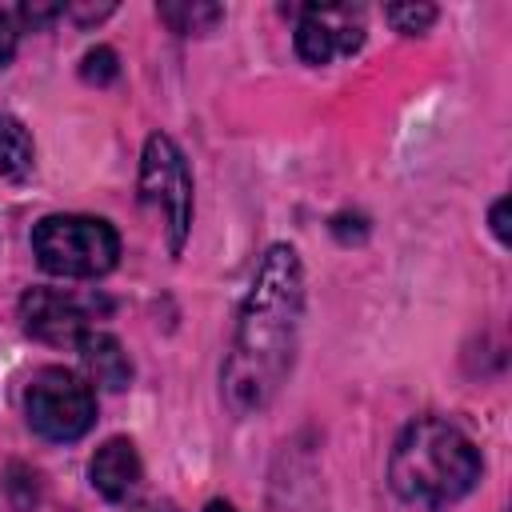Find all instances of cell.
<instances>
[{
	"instance_id": "1",
	"label": "cell",
	"mask_w": 512,
	"mask_h": 512,
	"mask_svg": "<svg viewBox=\"0 0 512 512\" xmlns=\"http://www.w3.org/2000/svg\"><path fill=\"white\" fill-rule=\"evenodd\" d=\"M304 308L300 260L288 244H272L252 276L240 308L232 356L224 364V396L236 412H256L272 400L284 372L292 368L296 328Z\"/></svg>"
},
{
	"instance_id": "2",
	"label": "cell",
	"mask_w": 512,
	"mask_h": 512,
	"mask_svg": "<svg viewBox=\"0 0 512 512\" xmlns=\"http://www.w3.org/2000/svg\"><path fill=\"white\" fill-rule=\"evenodd\" d=\"M480 480V452L476 444L448 420L424 416L412 420L388 460V484L392 492L416 508V512H436L456 504L460 496L472 492Z\"/></svg>"
},
{
	"instance_id": "3",
	"label": "cell",
	"mask_w": 512,
	"mask_h": 512,
	"mask_svg": "<svg viewBox=\"0 0 512 512\" xmlns=\"http://www.w3.org/2000/svg\"><path fill=\"white\" fill-rule=\"evenodd\" d=\"M32 252L44 272L64 276V280H92L104 276L116 256H120V236L108 220L100 216H44L32 228Z\"/></svg>"
},
{
	"instance_id": "4",
	"label": "cell",
	"mask_w": 512,
	"mask_h": 512,
	"mask_svg": "<svg viewBox=\"0 0 512 512\" xmlns=\"http://www.w3.org/2000/svg\"><path fill=\"white\" fill-rule=\"evenodd\" d=\"M24 416L44 440H80L96 420L92 384L68 368H40L24 388Z\"/></svg>"
},
{
	"instance_id": "5",
	"label": "cell",
	"mask_w": 512,
	"mask_h": 512,
	"mask_svg": "<svg viewBox=\"0 0 512 512\" xmlns=\"http://www.w3.org/2000/svg\"><path fill=\"white\" fill-rule=\"evenodd\" d=\"M140 196H144V204L164 212L168 252H180L184 236H188V224H192V176H188V160H184L180 144L172 136H164V132H152L144 140Z\"/></svg>"
},
{
	"instance_id": "6",
	"label": "cell",
	"mask_w": 512,
	"mask_h": 512,
	"mask_svg": "<svg viewBox=\"0 0 512 512\" xmlns=\"http://www.w3.org/2000/svg\"><path fill=\"white\" fill-rule=\"evenodd\" d=\"M364 44V12L352 4H312L296 20V52L308 64H332Z\"/></svg>"
},
{
	"instance_id": "7",
	"label": "cell",
	"mask_w": 512,
	"mask_h": 512,
	"mask_svg": "<svg viewBox=\"0 0 512 512\" xmlns=\"http://www.w3.org/2000/svg\"><path fill=\"white\" fill-rule=\"evenodd\" d=\"M24 328L44 344H76L92 328V304L64 288H32L20 300Z\"/></svg>"
},
{
	"instance_id": "8",
	"label": "cell",
	"mask_w": 512,
	"mask_h": 512,
	"mask_svg": "<svg viewBox=\"0 0 512 512\" xmlns=\"http://www.w3.org/2000/svg\"><path fill=\"white\" fill-rule=\"evenodd\" d=\"M140 456L132 448V440L124 436H112L96 448L92 464H88V476H92V488L104 496V500H128L140 484Z\"/></svg>"
},
{
	"instance_id": "9",
	"label": "cell",
	"mask_w": 512,
	"mask_h": 512,
	"mask_svg": "<svg viewBox=\"0 0 512 512\" xmlns=\"http://www.w3.org/2000/svg\"><path fill=\"white\" fill-rule=\"evenodd\" d=\"M76 352H80V360H84V368H88V376H92L96 384H104V388H112V392L128 384L132 364H128V352L120 348L116 336L88 328V332L76 340Z\"/></svg>"
},
{
	"instance_id": "10",
	"label": "cell",
	"mask_w": 512,
	"mask_h": 512,
	"mask_svg": "<svg viewBox=\"0 0 512 512\" xmlns=\"http://www.w3.org/2000/svg\"><path fill=\"white\" fill-rule=\"evenodd\" d=\"M36 164V152H32V136L28 128L0 112V180H24Z\"/></svg>"
},
{
	"instance_id": "11",
	"label": "cell",
	"mask_w": 512,
	"mask_h": 512,
	"mask_svg": "<svg viewBox=\"0 0 512 512\" xmlns=\"http://www.w3.org/2000/svg\"><path fill=\"white\" fill-rule=\"evenodd\" d=\"M156 12L180 36H204V32H212L224 20V8L220 4H204V0H192V4L188 0H176V4H160Z\"/></svg>"
},
{
	"instance_id": "12",
	"label": "cell",
	"mask_w": 512,
	"mask_h": 512,
	"mask_svg": "<svg viewBox=\"0 0 512 512\" xmlns=\"http://www.w3.org/2000/svg\"><path fill=\"white\" fill-rule=\"evenodd\" d=\"M384 16H388V24H392L396 32L416 36V32H424V28L436 20V8H432V4H392Z\"/></svg>"
},
{
	"instance_id": "13",
	"label": "cell",
	"mask_w": 512,
	"mask_h": 512,
	"mask_svg": "<svg viewBox=\"0 0 512 512\" xmlns=\"http://www.w3.org/2000/svg\"><path fill=\"white\" fill-rule=\"evenodd\" d=\"M116 52L112 48H92L88 56H84V64H80V76L88 80V84H108V80H116Z\"/></svg>"
},
{
	"instance_id": "14",
	"label": "cell",
	"mask_w": 512,
	"mask_h": 512,
	"mask_svg": "<svg viewBox=\"0 0 512 512\" xmlns=\"http://www.w3.org/2000/svg\"><path fill=\"white\" fill-rule=\"evenodd\" d=\"M16 40H20V16H16V8H4L0 4V68L12 60Z\"/></svg>"
},
{
	"instance_id": "15",
	"label": "cell",
	"mask_w": 512,
	"mask_h": 512,
	"mask_svg": "<svg viewBox=\"0 0 512 512\" xmlns=\"http://www.w3.org/2000/svg\"><path fill=\"white\" fill-rule=\"evenodd\" d=\"M504 212H508V200H496L492 204V232L500 244H508V224H504Z\"/></svg>"
},
{
	"instance_id": "16",
	"label": "cell",
	"mask_w": 512,
	"mask_h": 512,
	"mask_svg": "<svg viewBox=\"0 0 512 512\" xmlns=\"http://www.w3.org/2000/svg\"><path fill=\"white\" fill-rule=\"evenodd\" d=\"M132 512H176L168 500H148V504H136Z\"/></svg>"
},
{
	"instance_id": "17",
	"label": "cell",
	"mask_w": 512,
	"mask_h": 512,
	"mask_svg": "<svg viewBox=\"0 0 512 512\" xmlns=\"http://www.w3.org/2000/svg\"><path fill=\"white\" fill-rule=\"evenodd\" d=\"M204 512H236V508H232V504H228V500H212V504H208V508H204Z\"/></svg>"
}]
</instances>
